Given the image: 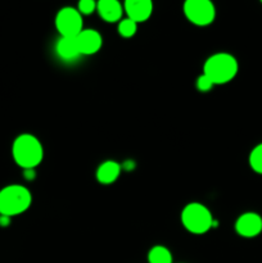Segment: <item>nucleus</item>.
<instances>
[{
    "mask_svg": "<svg viewBox=\"0 0 262 263\" xmlns=\"http://www.w3.org/2000/svg\"><path fill=\"white\" fill-rule=\"evenodd\" d=\"M76 40L79 44L80 54L82 55H92V54L98 53L103 45L102 35L92 28L82 30Z\"/></svg>",
    "mask_w": 262,
    "mask_h": 263,
    "instance_id": "obj_8",
    "label": "nucleus"
},
{
    "mask_svg": "<svg viewBox=\"0 0 262 263\" xmlns=\"http://www.w3.org/2000/svg\"><path fill=\"white\" fill-rule=\"evenodd\" d=\"M97 10L105 22H117L122 17L123 7L117 0H100L97 4Z\"/></svg>",
    "mask_w": 262,
    "mask_h": 263,
    "instance_id": "obj_10",
    "label": "nucleus"
},
{
    "mask_svg": "<svg viewBox=\"0 0 262 263\" xmlns=\"http://www.w3.org/2000/svg\"><path fill=\"white\" fill-rule=\"evenodd\" d=\"M97 4L98 3H95L94 0H81V2L79 3L77 10H79L81 14H91V13L97 9Z\"/></svg>",
    "mask_w": 262,
    "mask_h": 263,
    "instance_id": "obj_16",
    "label": "nucleus"
},
{
    "mask_svg": "<svg viewBox=\"0 0 262 263\" xmlns=\"http://www.w3.org/2000/svg\"><path fill=\"white\" fill-rule=\"evenodd\" d=\"M182 9L185 17L193 25H211L216 18V8L210 0H186Z\"/></svg>",
    "mask_w": 262,
    "mask_h": 263,
    "instance_id": "obj_6",
    "label": "nucleus"
},
{
    "mask_svg": "<svg viewBox=\"0 0 262 263\" xmlns=\"http://www.w3.org/2000/svg\"><path fill=\"white\" fill-rule=\"evenodd\" d=\"M239 71L238 61L229 53H216L211 55L203 66V74L208 77L213 85H223L230 82Z\"/></svg>",
    "mask_w": 262,
    "mask_h": 263,
    "instance_id": "obj_2",
    "label": "nucleus"
},
{
    "mask_svg": "<svg viewBox=\"0 0 262 263\" xmlns=\"http://www.w3.org/2000/svg\"><path fill=\"white\" fill-rule=\"evenodd\" d=\"M181 222L189 233L197 235L205 234L215 225L211 211L204 204L197 202L185 205L181 212Z\"/></svg>",
    "mask_w": 262,
    "mask_h": 263,
    "instance_id": "obj_4",
    "label": "nucleus"
},
{
    "mask_svg": "<svg viewBox=\"0 0 262 263\" xmlns=\"http://www.w3.org/2000/svg\"><path fill=\"white\" fill-rule=\"evenodd\" d=\"M235 231L243 238H256L262 233V217L254 212L243 213L235 221Z\"/></svg>",
    "mask_w": 262,
    "mask_h": 263,
    "instance_id": "obj_7",
    "label": "nucleus"
},
{
    "mask_svg": "<svg viewBox=\"0 0 262 263\" xmlns=\"http://www.w3.org/2000/svg\"><path fill=\"white\" fill-rule=\"evenodd\" d=\"M35 176V172H33V170H25V177L26 179H32V177Z\"/></svg>",
    "mask_w": 262,
    "mask_h": 263,
    "instance_id": "obj_19",
    "label": "nucleus"
},
{
    "mask_svg": "<svg viewBox=\"0 0 262 263\" xmlns=\"http://www.w3.org/2000/svg\"><path fill=\"white\" fill-rule=\"evenodd\" d=\"M32 203L31 192L23 185H8L0 190V216L13 217L26 212Z\"/></svg>",
    "mask_w": 262,
    "mask_h": 263,
    "instance_id": "obj_3",
    "label": "nucleus"
},
{
    "mask_svg": "<svg viewBox=\"0 0 262 263\" xmlns=\"http://www.w3.org/2000/svg\"><path fill=\"white\" fill-rule=\"evenodd\" d=\"M212 86H213V82L211 81V80L208 79L205 74L202 73L199 77H198L197 87H198V90H199V91H202V92L210 91V90L212 89Z\"/></svg>",
    "mask_w": 262,
    "mask_h": 263,
    "instance_id": "obj_17",
    "label": "nucleus"
},
{
    "mask_svg": "<svg viewBox=\"0 0 262 263\" xmlns=\"http://www.w3.org/2000/svg\"><path fill=\"white\" fill-rule=\"evenodd\" d=\"M123 10L134 22H145L153 13V3L151 0H126Z\"/></svg>",
    "mask_w": 262,
    "mask_h": 263,
    "instance_id": "obj_9",
    "label": "nucleus"
},
{
    "mask_svg": "<svg viewBox=\"0 0 262 263\" xmlns=\"http://www.w3.org/2000/svg\"><path fill=\"white\" fill-rule=\"evenodd\" d=\"M121 172V166L115 161H105L98 167L97 180L100 184H113L118 179Z\"/></svg>",
    "mask_w": 262,
    "mask_h": 263,
    "instance_id": "obj_11",
    "label": "nucleus"
},
{
    "mask_svg": "<svg viewBox=\"0 0 262 263\" xmlns=\"http://www.w3.org/2000/svg\"><path fill=\"white\" fill-rule=\"evenodd\" d=\"M12 156L15 163L23 170H35L44 158L40 140L31 134H21L13 141Z\"/></svg>",
    "mask_w": 262,
    "mask_h": 263,
    "instance_id": "obj_1",
    "label": "nucleus"
},
{
    "mask_svg": "<svg viewBox=\"0 0 262 263\" xmlns=\"http://www.w3.org/2000/svg\"><path fill=\"white\" fill-rule=\"evenodd\" d=\"M136 31H138V23L130 18H125L118 23V33L123 37H133Z\"/></svg>",
    "mask_w": 262,
    "mask_h": 263,
    "instance_id": "obj_15",
    "label": "nucleus"
},
{
    "mask_svg": "<svg viewBox=\"0 0 262 263\" xmlns=\"http://www.w3.org/2000/svg\"><path fill=\"white\" fill-rule=\"evenodd\" d=\"M10 223V217H7V216H0V226L2 228H7Z\"/></svg>",
    "mask_w": 262,
    "mask_h": 263,
    "instance_id": "obj_18",
    "label": "nucleus"
},
{
    "mask_svg": "<svg viewBox=\"0 0 262 263\" xmlns=\"http://www.w3.org/2000/svg\"><path fill=\"white\" fill-rule=\"evenodd\" d=\"M55 51L64 61H73L80 54L76 37H61L55 45Z\"/></svg>",
    "mask_w": 262,
    "mask_h": 263,
    "instance_id": "obj_12",
    "label": "nucleus"
},
{
    "mask_svg": "<svg viewBox=\"0 0 262 263\" xmlns=\"http://www.w3.org/2000/svg\"><path fill=\"white\" fill-rule=\"evenodd\" d=\"M149 263H172V254L166 247L156 246L148 253Z\"/></svg>",
    "mask_w": 262,
    "mask_h": 263,
    "instance_id": "obj_13",
    "label": "nucleus"
},
{
    "mask_svg": "<svg viewBox=\"0 0 262 263\" xmlns=\"http://www.w3.org/2000/svg\"><path fill=\"white\" fill-rule=\"evenodd\" d=\"M249 166L256 174L262 175V143L252 149L249 154Z\"/></svg>",
    "mask_w": 262,
    "mask_h": 263,
    "instance_id": "obj_14",
    "label": "nucleus"
},
{
    "mask_svg": "<svg viewBox=\"0 0 262 263\" xmlns=\"http://www.w3.org/2000/svg\"><path fill=\"white\" fill-rule=\"evenodd\" d=\"M55 27L62 37H77L84 30L82 14L76 8H62L55 15Z\"/></svg>",
    "mask_w": 262,
    "mask_h": 263,
    "instance_id": "obj_5",
    "label": "nucleus"
}]
</instances>
